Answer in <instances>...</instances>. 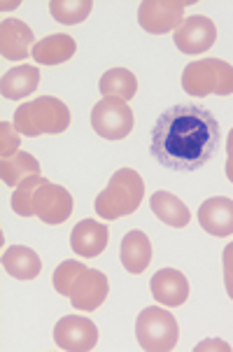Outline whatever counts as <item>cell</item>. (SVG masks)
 Listing matches in <instances>:
<instances>
[{
  "mask_svg": "<svg viewBox=\"0 0 233 352\" xmlns=\"http://www.w3.org/2000/svg\"><path fill=\"white\" fill-rule=\"evenodd\" d=\"M33 214L45 224H63L73 214V196L61 184L45 180L33 196Z\"/></svg>",
  "mask_w": 233,
  "mask_h": 352,
  "instance_id": "8",
  "label": "cell"
},
{
  "mask_svg": "<svg viewBox=\"0 0 233 352\" xmlns=\"http://www.w3.org/2000/svg\"><path fill=\"white\" fill-rule=\"evenodd\" d=\"M35 35L19 19H5L0 23V54L8 61H23L28 52L33 54Z\"/></svg>",
  "mask_w": 233,
  "mask_h": 352,
  "instance_id": "14",
  "label": "cell"
},
{
  "mask_svg": "<svg viewBox=\"0 0 233 352\" xmlns=\"http://www.w3.org/2000/svg\"><path fill=\"white\" fill-rule=\"evenodd\" d=\"M217 40V26L210 16L194 14L184 16V21L173 31V43L182 54H203Z\"/></svg>",
  "mask_w": 233,
  "mask_h": 352,
  "instance_id": "10",
  "label": "cell"
},
{
  "mask_svg": "<svg viewBox=\"0 0 233 352\" xmlns=\"http://www.w3.org/2000/svg\"><path fill=\"white\" fill-rule=\"evenodd\" d=\"M77 52V43L70 35L65 33H54V35H47L45 40L35 43L33 47V61L40 63V65H61L65 61L75 56Z\"/></svg>",
  "mask_w": 233,
  "mask_h": 352,
  "instance_id": "17",
  "label": "cell"
},
{
  "mask_svg": "<svg viewBox=\"0 0 233 352\" xmlns=\"http://www.w3.org/2000/svg\"><path fill=\"white\" fill-rule=\"evenodd\" d=\"M189 3L182 0H145L138 8V23L152 35L177 31L184 21V10Z\"/></svg>",
  "mask_w": 233,
  "mask_h": 352,
  "instance_id": "7",
  "label": "cell"
},
{
  "mask_svg": "<svg viewBox=\"0 0 233 352\" xmlns=\"http://www.w3.org/2000/svg\"><path fill=\"white\" fill-rule=\"evenodd\" d=\"M93 3L91 0H52L49 3V14L63 26H75L82 23L91 14Z\"/></svg>",
  "mask_w": 233,
  "mask_h": 352,
  "instance_id": "23",
  "label": "cell"
},
{
  "mask_svg": "<svg viewBox=\"0 0 233 352\" xmlns=\"http://www.w3.org/2000/svg\"><path fill=\"white\" fill-rule=\"evenodd\" d=\"M47 180L43 175H31L26 177L19 187H14V194H12V210L21 217H33V196L38 192V187Z\"/></svg>",
  "mask_w": 233,
  "mask_h": 352,
  "instance_id": "24",
  "label": "cell"
},
{
  "mask_svg": "<svg viewBox=\"0 0 233 352\" xmlns=\"http://www.w3.org/2000/svg\"><path fill=\"white\" fill-rule=\"evenodd\" d=\"M107 238L110 231L103 222L98 219H82L75 224V229L70 231V248L75 254L85 256V259H93L107 248Z\"/></svg>",
  "mask_w": 233,
  "mask_h": 352,
  "instance_id": "13",
  "label": "cell"
},
{
  "mask_svg": "<svg viewBox=\"0 0 233 352\" xmlns=\"http://www.w3.org/2000/svg\"><path fill=\"white\" fill-rule=\"evenodd\" d=\"M85 271H87V266L75 259H68V261H63V264H58L56 271H54V278H52L54 289H56L61 296H70V289H73L75 280Z\"/></svg>",
  "mask_w": 233,
  "mask_h": 352,
  "instance_id": "25",
  "label": "cell"
},
{
  "mask_svg": "<svg viewBox=\"0 0 233 352\" xmlns=\"http://www.w3.org/2000/svg\"><path fill=\"white\" fill-rule=\"evenodd\" d=\"M224 287H226V294L233 299V273H224Z\"/></svg>",
  "mask_w": 233,
  "mask_h": 352,
  "instance_id": "30",
  "label": "cell"
},
{
  "mask_svg": "<svg viewBox=\"0 0 233 352\" xmlns=\"http://www.w3.org/2000/svg\"><path fill=\"white\" fill-rule=\"evenodd\" d=\"M149 206H152V212L161 222L173 226V229H184L191 222L189 208L170 192H154L152 199H149Z\"/></svg>",
  "mask_w": 233,
  "mask_h": 352,
  "instance_id": "20",
  "label": "cell"
},
{
  "mask_svg": "<svg viewBox=\"0 0 233 352\" xmlns=\"http://www.w3.org/2000/svg\"><path fill=\"white\" fill-rule=\"evenodd\" d=\"M222 266H224V273H233V243H229V245L224 248Z\"/></svg>",
  "mask_w": 233,
  "mask_h": 352,
  "instance_id": "28",
  "label": "cell"
},
{
  "mask_svg": "<svg viewBox=\"0 0 233 352\" xmlns=\"http://www.w3.org/2000/svg\"><path fill=\"white\" fill-rule=\"evenodd\" d=\"M149 289L157 303L166 308H177L189 299V280L177 268H161L149 280Z\"/></svg>",
  "mask_w": 233,
  "mask_h": 352,
  "instance_id": "12",
  "label": "cell"
},
{
  "mask_svg": "<svg viewBox=\"0 0 233 352\" xmlns=\"http://www.w3.org/2000/svg\"><path fill=\"white\" fill-rule=\"evenodd\" d=\"M70 126V110L63 100L54 96H40L28 103H21L14 112V129L21 135H56Z\"/></svg>",
  "mask_w": 233,
  "mask_h": 352,
  "instance_id": "3",
  "label": "cell"
},
{
  "mask_svg": "<svg viewBox=\"0 0 233 352\" xmlns=\"http://www.w3.org/2000/svg\"><path fill=\"white\" fill-rule=\"evenodd\" d=\"M199 224L210 236H231L233 234V201L224 196H212L203 201L199 208Z\"/></svg>",
  "mask_w": 233,
  "mask_h": 352,
  "instance_id": "15",
  "label": "cell"
},
{
  "mask_svg": "<svg viewBox=\"0 0 233 352\" xmlns=\"http://www.w3.org/2000/svg\"><path fill=\"white\" fill-rule=\"evenodd\" d=\"M226 161H229V164H233V129H231V133H229V138H226Z\"/></svg>",
  "mask_w": 233,
  "mask_h": 352,
  "instance_id": "29",
  "label": "cell"
},
{
  "mask_svg": "<svg viewBox=\"0 0 233 352\" xmlns=\"http://www.w3.org/2000/svg\"><path fill=\"white\" fill-rule=\"evenodd\" d=\"M98 89L103 94V98H122L129 103L138 94V80L126 68H112L100 77Z\"/></svg>",
  "mask_w": 233,
  "mask_h": 352,
  "instance_id": "22",
  "label": "cell"
},
{
  "mask_svg": "<svg viewBox=\"0 0 233 352\" xmlns=\"http://www.w3.org/2000/svg\"><path fill=\"white\" fill-rule=\"evenodd\" d=\"M133 124V110L122 98H103L91 110V126L103 140H124Z\"/></svg>",
  "mask_w": 233,
  "mask_h": 352,
  "instance_id": "6",
  "label": "cell"
},
{
  "mask_svg": "<svg viewBox=\"0 0 233 352\" xmlns=\"http://www.w3.org/2000/svg\"><path fill=\"white\" fill-rule=\"evenodd\" d=\"M3 268L5 273L16 280H33L43 271V261L38 252H33L26 245H10L3 252Z\"/></svg>",
  "mask_w": 233,
  "mask_h": 352,
  "instance_id": "19",
  "label": "cell"
},
{
  "mask_svg": "<svg viewBox=\"0 0 233 352\" xmlns=\"http://www.w3.org/2000/svg\"><path fill=\"white\" fill-rule=\"evenodd\" d=\"M40 161L28 152H16L0 161V177L8 187H19L26 177L40 175Z\"/></svg>",
  "mask_w": 233,
  "mask_h": 352,
  "instance_id": "21",
  "label": "cell"
},
{
  "mask_svg": "<svg viewBox=\"0 0 233 352\" xmlns=\"http://www.w3.org/2000/svg\"><path fill=\"white\" fill-rule=\"evenodd\" d=\"M54 343L65 352H89L98 343V329L82 315H65L54 327Z\"/></svg>",
  "mask_w": 233,
  "mask_h": 352,
  "instance_id": "9",
  "label": "cell"
},
{
  "mask_svg": "<svg viewBox=\"0 0 233 352\" xmlns=\"http://www.w3.org/2000/svg\"><path fill=\"white\" fill-rule=\"evenodd\" d=\"M110 292V283L103 271L96 268H87L85 273H80V278L75 280L73 289H70V303L77 310H96L103 306Z\"/></svg>",
  "mask_w": 233,
  "mask_h": 352,
  "instance_id": "11",
  "label": "cell"
},
{
  "mask_svg": "<svg viewBox=\"0 0 233 352\" xmlns=\"http://www.w3.org/2000/svg\"><path fill=\"white\" fill-rule=\"evenodd\" d=\"M40 85V68L35 65H16L8 70L0 80V94L8 100H21L38 89Z\"/></svg>",
  "mask_w": 233,
  "mask_h": 352,
  "instance_id": "18",
  "label": "cell"
},
{
  "mask_svg": "<svg viewBox=\"0 0 233 352\" xmlns=\"http://www.w3.org/2000/svg\"><path fill=\"white\" fill-rule=\"evenodd\" d=\"M142 196H145V182H142L140 173L133 168H119L110 177L107 187L96 196V214L107 222L129 217L140 208Z\"/></svg>",
  "mask_w": 233,
  "mask_h": 352,
  "instance_id": "2",
  "label": "cell"
},
{
  "mask_svg": "<svg viewBox=\"0 0 233 352\" xmlns=\"http://www.w3.org/2000/svg\"><path fill=\"white\" fill-rule=\"evenodd\" d=\"M182 89L196 98H206L210 94L231 96L233 65L222 58H201V61L187 63V68L182 70Z\"/></svg>",
  "mask_w": 233,
  "mask_h": 352,
  "instance_id": "4",
  "label": "cell"
},
{
  "mask_svg": "<svg viewBox=\"0 0 233 352\" xmlns=\"http://www.w3.org/2000/svg\"><path fill=\"white\" fill-rule=\"evenodd\" d=\"M203 350H224V352H229L231 348L224 341H219V338H208V341H203L201 345H196V352H203Z\"/></svg>",
  "mask_w": 233,
  "mask_h": 352,
  "instance_id": "27",
  "label": "cell"
},
{
  "mask_svg": "<svg viewBox=\"0 0 233 352\" xmlns=\"http://www.w3.org/2000/svg\"><path fill=\"white\" fill-rule=\"evenodd\" d=\"M19 131L10 126V122H0V157L8 159L19 152Z\"/></svg>",
  "mask_w": 233,
  "mask_h": 352,
  "instance_id": "26",
  "label": "cell"
},
{
  "mask_svg": "<svg viewBox=\"0 0 233 352\" xmlns=\"http://www.w3.org/2000/svg\"><path fill=\"white\" fill-rule=\"evenodd\" d=\"M119 259L122 266L126 268L133 276H140L142 271H147L149 261H152V243H149L147 234L133 229L122 238V245H119Z\"/></svg>",
  "mask_w": 233,
  "mask_h": 352,
  "instance_id": "16",
  "label": "cell"
},
{
  "mask_svg": "<svg viewBox=\"0 0 233 352\" xmlns=\"http://www.w3.org/2000/svg\"><path fill=\"white\" fill-rule=\"evenodd\" d=\"M135 338L147 352H170L180 338V327L166 308H142L135 320Z\"/></svg>",
  "mask_w": 233,
  "mask_h": 352,
  "instance_id": "5",
  "label": "cell"
},
{
  "mask_svg": "<svg viewBox=\"0 0 233 352\" xmlns=\"http://www.w3.org/2000/svg\"><path fill=\"white\" fill-rule=\"evenodd\" d=\"M226 177L233 182V164H229V161H226Z\"/></svg>",
  "mask_w": 233,
  "mask_h": 352,
  "instance_id": "31",
  "label": "cell"
},
{
  "mask_svg": "<svg viewBox=\"0 0 233 352\" xmlns=\"http://www.w3.org/2000/svg\"><path fill=\"white\" fill-rule=\"evenodd\" d=\"M222 140L214 115L196 103H177L161 112L149 133V154L164 168L194 173L208 164Z\"/></svg>",
  "mask_w": 233,
  "mask_h": 352,
  "instance_id": "1",
  "label": "cell"
}]
</instances>
